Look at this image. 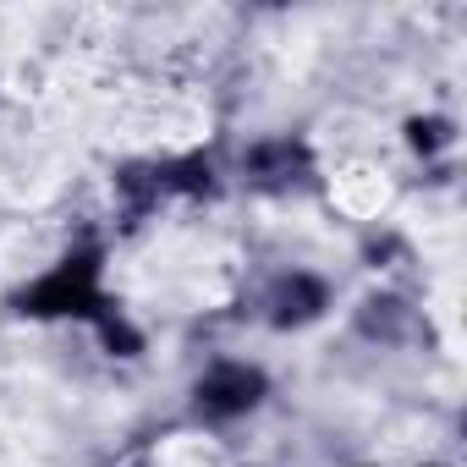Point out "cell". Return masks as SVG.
Instances as JSON below:
<instances>
[{
  "instance_id": "1",
  "label": "cell",
  "mask_w": 467,
  "mask_h": 467,
  "mask_svg": "<svg viewBox=\"0 0 467 467\" xmlns=\"http://www.w3.org/2000/svg\"><path fill=\"white\" fill-rule=\"evenodd\" d=\"M99 254H72L61 259L39 286L17 292V308L34 314V319H61V314H78V319H99L105 303H99Z\"/></svg>"
},
{
  "instance_id": "2",
  "label": "cell",
  "mask_w": 467,
  "mask_h": 467,
  "mask_svg": "<svg viewBox=\"0 0 467 467\" xmlns=\"http://www.w3.org/2000/svg\"><path fill=\"white\" fill-rule=\"evenodd\" d=\"M259 396H265V374L248 363H220L198 379V407L209 418H237V412L259 407Z\"/></svg>"
},
{
  "instance_id": "3",
  "label": "cell",
  "mask_w": 467,
  "mask_h": 467,
  "mask_svg": "<svg viewBox=\"0 0 467 467\" xmlns=\"http://www.w3.org/2000/svg\"><path fill=\"white\" fill-rule=\"evenodd\" d=\"M319 308H325V286H319L314 275H292V281L275 286V325H281V330H286V325H308Z\"/></svg>"
},
{
  "instance_id": "4",
  "label": "cell",
  "mask_w": 467,
  "mask_h": 467,
  "mask_svg": "<svg viewBox=\"0 0 467 467\" xmlns=\"http://www.w3.org/2000/svg\"><path fill=\"white\" fill-rule=\"evenodd\" d=\"M99 336H105V347H110L116 358H138V352H143V341H138V330H132V325H127L121 314H110V308L99 314Z\"/></svg>"
},
{
  "instance_id": "5",
  "label": "cell",
  "mask_w": 467,
  "mask_h": 467,
  "mask_svg": "<svg viewBox=\"0 0 467 467\" xmlns=\"http://www.w3.org/2000/svg\"><path fill=\"white\" fill-rule=\"evenodd\" d=\"M407 138H412V149H418V154H434V149H445V143H451V127L429 116V121H407Z\"/></svg>"
}]
</instances>
